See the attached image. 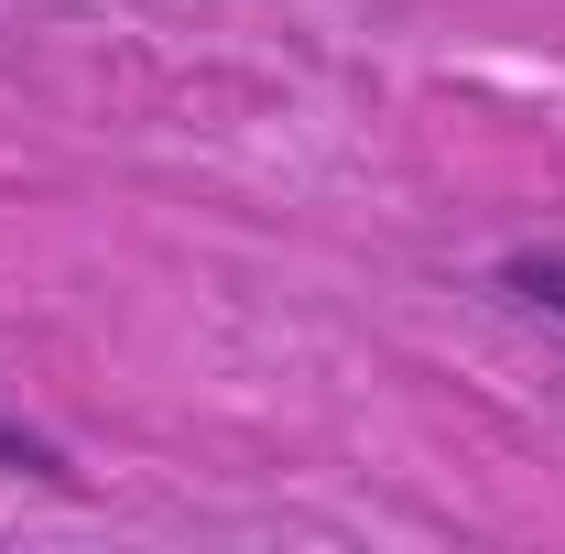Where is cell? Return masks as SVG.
Here are the masks:
<instances>
[{
  "label": "cell",
  "mask_w": 565,
  "mask_h": 554,
  "mask_svg": "<svg viewBox=\"0 0 565 554\" xmlns=\"http://www.w3.org/2000/svg\"><path fill=\"white\" fill-rule=\"evenodd\" d=\"M500 294L565 327V251H511V262H500Z\"/></svg>",
  "instance_id": "6da1fadb"
},
{
  "label": "cell",
  "mask_w": 565,
  "mask_h": 554,
  "mask_svg": "<svg viewBox=\"0 0 565 554\" xmlns=\"http://www.w3.org/2000/svg\"><path fill=\"white\" fill-rule=\"evenodd\" d=\"M0 468H11V479H76L66 457H55L33 424H11V414H0Z\"/></svg>",
  "instance_id": "7a4b0ae2"
}]
</instances>
